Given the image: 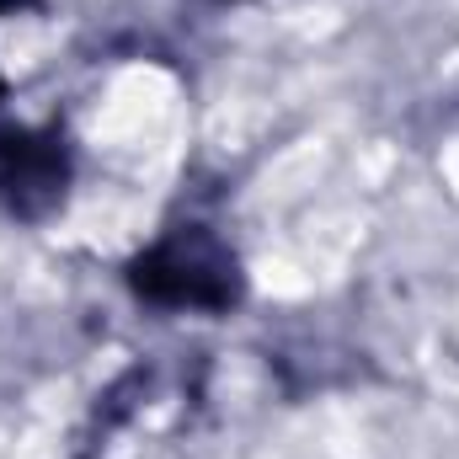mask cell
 <instances>
[{
    "mask_svg": "<svg viewBox=\"0 0 459 459\" xmlns=\"http://www.w3.org/2000/svg\"><path fill=\"white\" fill-rule=\"evenodd\" d=\"M0 91H5V81H0Z\"/></svg>",
    "mask_w": 459,
    "mask_h": 459,
    "instance_id": "obj_3",
    "label": "cell"
},
{
    "mask_svg": "<svg viewBox=\"0 0 459 459\" xmlns=\"http://www.w3.org/2000/svg\"><path fill=\"white\" fill-rule=\"evenodd\" d=\"M128 283L134 294L155 305H177V310H230L240 299L235 256L204 225L177 230L160 246H150L144 256H134Z\"/></svg>",
    "mask_w": 459,
    "mask_h": 459,
    "instance_id": "obj_1",
    "label": "cell"
},
{
    "mask_svg": "<svg viewBox=\"0 0 459 459\" xmlns=\"http://www.w3.org/2000/svg\"><path fill=\"white\" fill-rule=\"evenodd\" d=\"M70 182V155L59 134L0 128V209L22 220H43Z\"/></svg>",
    "mask_w": 459,
    "mask_h": 459,
    "instance_id": "obj_2",
    "label": "cell"
}]
</instances>
